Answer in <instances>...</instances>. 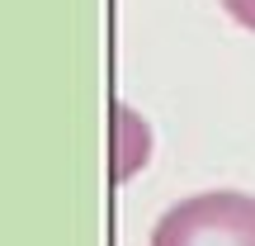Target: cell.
I'll use <instances>...</instances> for the list:
<instances>
[{
	"mask_svg": "<svg viewBox=\"0 0 255 246\" xmlns=\"http://www.w3.org/2000/svg\"><path fill=\"white\" fill-rule=\"evenodd\" d=\"M151 246H255V199L232 190L194 194L156 223Z\"/></svg>",
	"mask_w": 255,
	"mask_h": 246,
	"instance_id": "obj_1",
	"label": "cell"
},
{
	"mask_svg": "<svg viewBox=\"0 0 255 246\" xmlns=\"http://www.w3.org/2000/svg\"><path fill=\"white\" fill-rule=\"evenodd\" d=\"M222 5H227V14L237 19L241 28H251V33H255V0H222Z\"/></svg>",
	"mask_w": 255,
	"mask_h": 246,
	"instance_id": "obj_2",
	"label": "cell"
}]
</instances>
